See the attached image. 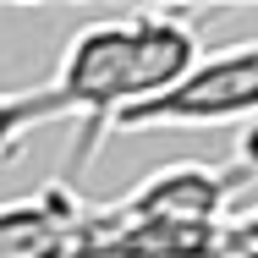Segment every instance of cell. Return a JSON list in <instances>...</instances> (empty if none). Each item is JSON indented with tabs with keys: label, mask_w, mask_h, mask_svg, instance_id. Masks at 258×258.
Instances as JSON below:
<instances>
[{
	"label": "cell",
	"mask_w": 258,
	"mask_h": 258,
	"mask_svg": "<svg viewBox=\"0 0 258 258\" xmlns=\"http://www.w3.org/2000/svg\"><path fill=\"white\" fill-rule=\"evenodd\" d=\"M258 121V39L198 55V66L159 99L138 104L115 121V132H176V126H242Z\"/></svg>",
	"instance_id": "cell-2"
},
{
	"label": "cell",
	"mask_w": 258,
	"mask_h": 258,
	"mask_svg": "<svg viewBox=\"0 0 258 258\" xmlns=\"http://www.w3.org/2000/svg\"><path fill=\"white\" fill-rule=\"evenodd\" d=\"M60 104V121L77 126L72 149H66V170L55 181H77V170L104 149V138L115 132V121L138 104L132 94V22L126 17H99L88 28H77L60 50V66L44 83Z\"/></svg>",
	"instance_id": "cell-1"
},
{
	"label": "cell",
	"mask_w": 258,
	"mask_h": 258,
	"mask_svg": "<svg viewBox=\"0 0 258 258\" xmlns=\"http://www.w3.org/2000/svg\"><path fill=\"white\" fill-rule=\"evenodd\" d=\"M231 220H236L247 236H258V209H242V214H231Z\"/></svg>",
	"instance_id": "cell-7"
},
{
	"label": "cell",
	"mask_w": 258,
	"mask_h": 258,
	"mask_svg": "<svg viewBox=\"0 0 258 258\" xmlns=\"http://www.w3.org/2000/svg\"><path fill=\"white\" fill-rule=\"evenodd\" d=\"M204 258H258V236H247L236 220H225V225L214 231V242H209Z\"/></svg>",
	"instance_id": "cell-6"
},
{
	"label": "cell",
	"mask_w": 258,
	"mask_h": 258,
	"mask_svg": "<svg viewBox=\"0 0 258 258\" xmlns=\"http://www.w3.org/2000/svg\"><path fill=\"white\" fill-rule=\"evenodd\" d=\"M83 198L66 181H44L28 198L0 204V258H72L83 231Z\"/></svg>",
	"instance_id": "cell-4"
},
{
	"label": "cell",
	"mask_w": 258,
	"mask_h": 258,
	"mask_svg": "<svg viewBox=\"0 0 258 258\" xmlns=\"http://www.w3.org/2000/svg\"><path fill=\"white\" fill-rule=\"evenodd\" d=\"M60 121V104L50 88H0V165L22 154V143Z\"/></svg>",
	"instance_id": "cell-5"
},
{
	"label": "cell",
	"mask_w": 258,
	"mask_h": 258,
	"mask_svg": "<svg viewBox=\"0 0 258 258\" xmlns=\"http://www.w3.org/2000/svg\"><path fill=\"white\" fill-rule=\"evenodd\" d=\"M126 22H132V94L138 104H149L198 66L204 17L198 11H126Z\"/></svg>",
	"instance_id": "cell-3"
}]
</instances>
